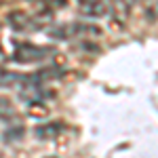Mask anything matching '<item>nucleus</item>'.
<instances>
[{
	"mask_svg": "<svg viewBox=\"0 0 158 158\" xmlns=\"http://www.w3.org/2000/svg\"><path fill=\"white\" fill-rule=\"evenodd\" d=\"M53 55V49L49 47H34V44H21L19 49L15 51L13 59L19 63H38V61L47 59Z\"/></svg>",
	"mask_w": 158,
	"mask_h": 158,
	"instance_id": "f257e3e1",
	"label": "nucleus"
},
{
	"mask_svg": "<svg viewBox=\"0 0 158 158\" xmlns=\"http://www.w3.org/2000/svg\"><path fill=\"white\" fill-rule=\"evenodd\" d=\"M9 23L17 32H36V30L42 27L44 21L40 17H32V15H23V13H11L9 15Z\"/></svg>",
	"mask_w": 158,
	"mask_h": 158,
	"instance_id": "f03ea898",
	"label": "nucleus"
},
{
	"mask_svg": "<svg viewBox=\"0 0 158 158\" xmlns=\"http://www.w3.org/2000/svg\"><path fill=\"white\" fill-rule=\"evenodd\" d=\"M85 32H93V34H101V30L95 27V25H86V23H70V25H61V27H55L51 32L53 38H74V36H80Z\"/></svg>",
	"mask_w": 158,
	"mask_h": 158,
	"instance_id": "7ed1b4c3",
	"label": "nucleus"
},
{
	"mask_svg": "<svg viewBox=\"0 0 158 158\" xmlns=\"http://www.w3.org/2000/svg\"><path fill=\"white\" fill-rule=\"evenodd\" d=\"M78 2H80V9L85 15L101 17L108 13V0H78Z\"/></svg>",
	"mask_w": 158,
	"mask_h": 158,
	"instance_id": "20e7f679",
	"label": "nucleus"
},
{
	"mask_svg": "<svg viewBox=\"0 0 158 158\" xmlns=\"http://www.w3.org/2000/svg\"><path fill=\"white\" fill-rule=\"evenodd\" d=\"M11 118H17L13 106L6 99H0V120H11Z\"/></svg>",
	"mask_w": 158,
	"mask_h": 158,
	"instance_id": "39448f33",
	"label": "nucleus"
},
{
	"mask_svg": "<svg viewBox=\"0 0 158 158\" xmlns=\"http://www.w3.org/2000/svg\"><path fill=\"white\" fill-rule=\"evenodd\" d=\"M55 131H61L59 124H47V127H38L36 129V135L40 137V139H47V137H55Z\"/></svg>",
	"mask_w": 158,
	"mask_h": 158,
	"instance_id": "423d86ee",
	"label": "nucleus"
},
{
	"mask_svg": "<svg viewBox=\"0 0 158 158\" xmlns=\"http://www.w3.org/2000/svg\"><path fill=\"white\" fill-rule=\"evenodd\" d=\"M0 51H2V49H0Z\"/></svg>",
	"mask_w": 158,
	"mask_h": 158,
	"instance_id": "0eeeda50",
	"label": "nucleus"
}]
</instances>
